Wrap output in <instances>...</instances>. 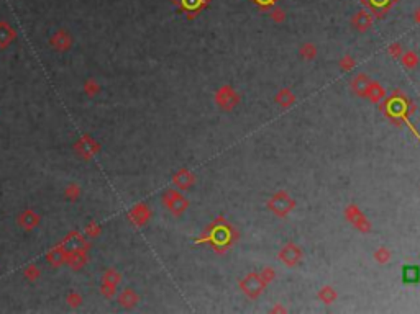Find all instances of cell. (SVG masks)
Wrapping results in <instances>:
<instances>
[{
    "label": "cell",
    "mask_w": 420,
    "mask_h": 314,
    "mask_svg": "<svg viewBox=\"0 0 420 314\" xmlns=\"http://www.w3.org/2000/svg\"><path fill=\"white\" fill-rule=\"evenodd\" d=\"M59 244H61L66 251H77V249L91 251V246H92L91 241L79 231H69L66 236L61 239Z\"/></svg>",
    "instance_id": "7a4b0ae2"
},
{
    "label": "cell",
    "mask_w": 420,
    "mask_h": 314,
    "mask_svg": "<svg viewBox=\"0 0 420 314\" xmlns=\"http://www.w3.org/2000/svg\"><path fill=\"white\" fill-rule=\"evenodd\" d=\"M102 90L100 84L95 81V79H87L86 82H84V93H86L87 97H95L99 95Z\"/></svg>",
    "instance_id": "4fadbf2b"
},
{
    "label": "cell",
    "mask_w": 420,
    "mask_h": 314,
    "mask_svg": "<svg viewBox=\"0 0 420 314\" xmlns=\"http://www.w3.org/2000/svg\"><path fill=\"white\" fill-rule=\"evenodd\" d=\"M356 21H359V30H366V26L370 25V18H368V15L365 12H361V13H358V17H356Z\"/></svg>",
    "instance_id": "7402d4cb"
},
{
    "label": "cell",
    "mask_w": 420,
    "mask_h": 314,
    "mask_svg": "<svg viewBox=\"0 0 420 314\" xmlns=\"http://www.w3.org/2000/svg\"><path fill=\"white\" fill-rule=\"evenodd\" d=\"M89 262V251H68V257H66V265L72 270H82L84 267L87 265Z\"/></svg>",
    "instance_id": "5b68a950"
},
{
    "label": "cell",
    "mask_w": 420,
    "mask_h": 314,
    "mask_svg": "<svg viewBox=\"0 0 420 314\" xmlns=\"http://www.w3.org/2000/svg\"><path fill=\"white\" fill-rule=\"evenodd\" d=\"M258 3H261V5H271L273 0H258Z\"/></svg>",
    "instance_id": "603a6c76"
},
{
    "label": "cell",
    "mask_w": 420,
    "mask_h": 314,
    "mask_svg": "<svg viewBox=\"0 0 420 314\" xmlns=\"http://www.w3.org/2000/svg\"><path fill=\"white\" fill-rule=\"evenodd\" d=\"M23 275H25V278L28 280V282H36V280L41 276V270H40V267L36 264H30V265L25 267Z\"/></svg>",
    "instance_id": "5bb4252c"
},
{
    "label": "cell",
    "mask_w": 420,
    "mask_h": 314,
    "mask_svg": "<svg viewBox=\"0 0 420 314\" xmlns=\"http://www.w3.org/2000/svg\"><path fill=\"white\" fill-rule=\"evenodd\" d=\"M100 294L107 299L114 298L117 294V287L114 285H109V283H100Z\"/></svg>",
    "instance_id": "ffe728a7"
},
{
    "label": "cell",
    "mask_w": 420,
    "mask_h": 314,
    "mask_svg": "<svg viewBox=\"0 0 420 314\" xmlns=\"http://www.w3.org/2000/svg\"><path fill=\"white\" fill-rule=\"evenodd\" d=\"M102 234V228L99 223L95 221H91L86 224V229H84V236H86L87 239H95L99 237Z\"/></svg>",
    "instance_id": "9a60e30c"
},
{
    "label": "cell",
    "mask_w": 420,
    "mask_h": 314,
    "mask_svg": "<svg viewBox=\"0 0 420 314\" xmlns=\"http://www.w3.org/2000/svg\"><path fill=\"white\" fill-rule=\"evenodd\" d=\"M402 275H404L405 282H417L419 280V269L417 267H405Z\"/></svg>",
    "instance_id": "d6986e66"
},
{
    "label": "cell",
    "mask_w": 420,
    "mask_h": 314,
    "mask_svg": "<svg viewBox=\"0 0 420 314\" xmlns=\"http://www.w3.org/2000/svg\"><path fill=\"white\" fill-rule=\"evenodd\" d=\"M74 152H76L79 157H82L84 161H91L92 157L100 152V144L99 141H95L91 134H84L82 138L74 144Z\"/></svg>",
    "instance_id": "6da1fadb"
},
{
    "label": "cell",
    "mask_w": 420,
    "mask_h": 314,
    "mask_svg": "<svg viewBox=\"0 0 420 314\" xmlns=\"http://www.w3.org/2000/svg\"><path fill=\"white\" fill-rule=\"evenodd\" d=\"M149 216H151V211L149 208L144 203H140L137 206H133L132 209L128 211V219L132 221L135 226L140 228V226H144L148 223Z\"/></svg>",
    "instance_id": "8992f818"
},
{
    "label": "cell",
    "mask_w": 420,
    "mask_h": 314,
    "mask_svg": "<svg viewBox=\"0 0 420 314\" xmlns=\"http://www.w3.org/2000/svg\"><path fill=\"white\" fill-rule=\"evenodd\" d=\"M176 5H179L183 10L189 12V13H195L199 12L200 8L205 5L204 0H174Z\"/></svg>",
    "instance_id": "8fae6325"
},
{
    "label": "cell",
    "mask_w": 420,
    "mask_h": 314,
    "mask_svg": "<svg viewBox=\"0 0 420 314\" xmlns=\"http://www.w3.org/2000/svg\"><path fill=\"white\" fill-rule=\"evenodd\" d=\"M366 3L373 8H376V10H384V8H387L391 5V0H366Z\"/></svg>",
    "instance_id": "44dd1931"
},
{
    "label": "cell",
    "mask_w": 420,
    "mask_h": 314,
    "mask_svg": "<svg viewBox=\"0 0 420 314\" xmlns=\"http://www.w3.org/2000/svg\"><path fill=\"white\" fill-rule=\"evenodd\" d=\"M49 44H51V48L54 51H58V53H66L72 46V36L69 35L66 30H58L51 36Z\"/></svg>",
    "instance_id": "277c9868"
},
{
    "label": "cell",
    "mask_w": 420,
    "mask_h": 314,
    "mask_svg": "<svg viewBox=\"0 0 420 314\" xmlns=\"http://www.w3.org/2000/svg\"><path fill=\"white\" fill-rule=\"evenodd\" d=\"M40 223H41V216L31 208L23 209V211L17 216V224L26 232H30V231H33V229H36L40 226Z\"/></svg>",
    "instance_id": "3957f363"
},
{
    "label": "cell",
    "mask_w": 420,
    "mask_h": 314,
    "mask_svg": "<svg viewBox=\"0 0 420 314\" xmlns=\"http://www.w3.org/2000/svg\"><path fill=\"white\" fill-rule=\"evenodd\" d=\"M81 187H79L77 184H69L66 187V190H64V198H68L69 201H76L81 198Z\"/></svg>",
    "instance_id": "e0dca14e"
},
{
    "label": "cell",
    "mask_w": 420,
    "mask_h": 314,
    "mask_svg": "<svg viewBox=\"0 0 420 314\" xmlns=\"http://www.w3.org/2000/svg\"><path fill=\"white\" fill-rule=\"evenodd\" d=\"M66 303H68V306L69 308H79L82 304V296L81 294H79L77 292H69L68 294H66Z\"/></svg>",
    "instance_id": "ac0fdd59"
},
{
    "label": "cell",
    "mask_w": 420,
    "mask_h": 314,
    "mask_svg": "<svg viewBox=\"0 0 420 314\" xmlns=\"http://www.w3.org/2000/svg\"><path fill=\"white\" fill-rule=\"evenodd\" d=\"M163 203H164L167 206V209H171L174 214H181L184 211L186 206H187L183 196L177 195L176 191H167L164 195V198H163Z\"/></svg>",
    "instance_id": "ba28073f"
},
{
    "label": "cell",
    "mask_w": 420,
    "mask_h": 314,
    "mask_svg": "<svg viewBox=\"0 0 420 314\" xmlns=\"http://www.w3.org/2000/svg\"><path fill=\"white\" fill-rule=\"evenodd\" d=\"M138 301H140V296L130 288L123 290V292L118 294V304L122 308H125V309H130V308L137 306Z\"/></svg>",
    "instance_id": "30bf717a"
},
{
    "label": "cell",
    "mask_w": 420,
    "mask_h": 314,
    "mask_svg": "<svg viewBox=\"0 0 420 314\" xmlns=\"http://www.w3.org/2000/svg\"><path fill=\"white\" fill-rule=\"evenodd\" d=\"M120 282H122V275L115 269L105 270L104 275H102V283H109V285H114V287H118Z\"/></svg>",
    "instance_id": "7c38bea8"
},
{
    "label": "cell",
    "mask_w": 420,
    "mask_h": 314,
    "mask_svg": "<svg viewBox=\"0 0 420 314\" xmlns=\"http://www.w3.org/2000/svg\"><path fill=\"white\" fill-rule=\"evenodd\" d=\"M190 182H192V177H190V173L187 170L177 172V175L174 177V184L179 187V188H187L190 185Z\"/></svg>",
    "instance_id": "2e32d148"
},
{
    "label": "cell",
    "mask_w": 420,
    "mask_h": 314,
    "mask_svg": "<svg viewBox=\"0 0 420 314\" xmlns=\"http://www.w3.org/2000/svg\"><path fill=\"white\" fill-rule=\"evenodd\" d=\"M66 257H68V251L64 249L61 244H56L53 249H49L46 252V262L53 267V269H59L66 264Z\"/></svg>",
    "instance_id": "52a82bcc"
},
{
    "label": "cell",
    "mask_w": 420,
    "mask_h": 314,
    "mask_svg": "<svg viewBox=\"0 0 420 314\" xmlns=\"http://www.w3.org/2000/svg\"><path fill=\"white\" fill-rule=\"evenodd\" d=\"M17 40V31L10 23L2 20L0 21V49L8 48Z\"/></svg>",
    "instance_id": "9c48e42d"
}]
</instances>
